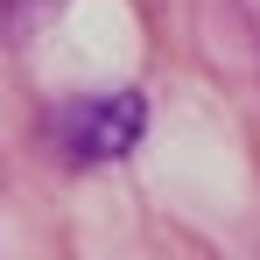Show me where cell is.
<instances>
[{
    "mask_svg": "<svg viewBox=\"0 0 260 260\" xmlns=\"http://www.w3.org/2000/svg\"><path fill=\"white\" fill-rule=\"evenodd\" d=\"M56 134H63V155H71V162H120V155H134V141L148 134V99H141V91L78 99V106L56 120Z\"/></svg>",
    "mask_w": 260,
    "mask_h": 260,
    "instance_id": "1",
    "label": "cell"
}]
</instances>
